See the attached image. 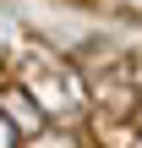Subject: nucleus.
Instances as JSON below:
<instances>
[{"label":"nucleus","instance_id":"f257e3e1","mask_svg":"<svg viewBox=\"0 0 142 148\" xmlns=\"http://www.w3.org/2000/svg\"><path fill=\"white\" fill-rule=\"evenodd\" d=\"M0 115H5V126H11L22 143H33V137L44 132V110L33 104L27 88H0Z\"/></svg>","mask_w":142,"mask_h":148}]
</instances>
